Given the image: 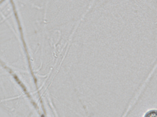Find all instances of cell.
I'll return each mask as SVG.
<instances>
[{
    "instance_id": "1",
    "label": "cell",
    "mask_w": 157,
    "mask_h": 117,
    "mask_svg": "<svg viewBox=\"0 0 157 117\" xmlns=\"http://www.w3.org/2000/svg\"><path fill=\"white\" fill-rule=\"evenodd\" d=\"M156 113V111H151L146 114L145 117H157Z\"/></svg>"
}]
</instances>
